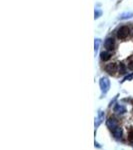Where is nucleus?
Returning a JSON list of instances; mask_svg holds the SVG:
<instances>
[{
	"instance_id": "f257e3e1",
	"label": "nucleus",
	"mask_w": 133,
	"mask_h": 150,
	"mask_svg": "<svg viewBox=\"0 0 133 150\" xmlns=\"http://www.w3.org/2000/svg\"><path fill=\"white\" fill-rule=\"evenodd\" d=\"M99 86H100L102 94H106L110 88V81L107 77H101L99 80Z\"/></svg>"
},
{
	"instance_id": "f03ea898",
	"label": "nucleus",
	"mask_w": 133,
	"mask_h": 150,
	"mask_svg": "<svg viewBox=\"0 0 133 150\" xmlns=\"http://www.w3.org/2000/svg\"><path fill=\"white\" fill-rule=\"evenodd\" d=\"M130 33V29L127 27V26H122L118 29L117 31V37L119 39H125Z\"/></svg>"
},
{
	"instance_id": "7ed1b4c3",
	"label": "nucleus",
	"mask_w": 133,
	"mask_h": 150,
	"mask_svg": "<svg viewBox=\"0 0 133 150\" xmlns=\"http://www.w3.org/2000/svg\"><path fill=\"white\" fill-rule=\"evenodd\" d=\"M115 46V41L112 37H108L106 38V40L104 41V47L106 48V50L108 51H112L114 49Z\"/></svg>"
},
{
	"instance_id": "20e7f679",
	"label": "nucleus",
	"mask_w": 133,
	"mask_h": 150,
	"mask_svg": "<svg viewBox=\"0 0 133 150\" xmlns=\"http://www.w3.org/2000/svg\"><path fill=\"white\" fill-rule=\"evenodd\" d=\"M105 71L109 74H115V72L118 71V65L116 63H109L105 66Z\"/></svg>"
},
{
	"instance_id": "39448f33",
	"label": "nucleus",
	"mask_w": 133,
	"mask_h": 150,
	"mask_svg": "<svg viewBox=\"0 0 133 150\" xmlns=\"http://www.w3.org/2000/svg\"><path fill=\"white\" fill-rule=\"evenodd\" d=\"M106 125H107V127L109 128L110 130H113L114 128L119 126V124H118V121L115 119V118H113V117L108 118V120L106 121Z\"/></svg>"
},
{
	"instance_id": "423d86ee",
	"label": "nucleus",
	"mask_w": 133,
	"mask_h": 150,
	"mask_svg": "<svg viewBox=\"0 0 133 150\" xmlns=\"http://www.w3.org/2000/svg\"><path fill=\"white\" fill-rule=\"evenodd\" d=\"M111 132H112L113 136H114V138L118 139V140H121L122 139V136H123V131H122V128L121 127H116L114 128L113 130H111Z\"/></svg>"
},
{
	"instance_id": "0eeeda50",
	"label": "nucleus",
	"mask_w": 133,
	"mask_h": 150,
	"mask_svg": "<svg viewBox=\"0 0 133 150\" xmlns=\"http://www.w3.org/2000/svg\"><path fill=\"white\" fill-rule=\"evenodd\" d=\"M104 116H105V114H104L103 111H101V110L98 111L97 117H96V119H95V128L99 127V125L103 122V120H104Z\"/></svg>"
},
{
	"instance_id": "6e6552de",
	"label": "nucleus",
	"mask_w": 133,
	"mask_h": 150,
	"mask_svg": "<svg viewBox=\"0 0 133 150\" xmlns=\"http://www.w3.org/2000/svg\"><path fill=\"white\" fill-rule=\"evenodd\" d=\"M114 112L117 113V114H123V113L126 112V107H125V106H123L122 104L117 103L114 106Z\"/></svg>"
},
{
	"instance_id": "1a4fd4ad",
	"label": "nucleus",
	"mask_w": 133,
	"mask_h": 150,
	"mask_svg": "<svg viewBox=\"0 0 133 150\" xmlns=\"http://www.w3.org/2000/svg\"><path fill=\"white\" fill-rule=\"evenodd\" d=\"M111 56H112V53H111V51H108V50H105V51L100 53V58H101V60H103V61L109 60Z\"/></svg>"
},
{
	"instance_id": "9d476101",
	"label": "nucleus",
	"mask_w": 133,
	"mask_h": 150,
	"mask_svg": "<svg viewBox=\"0 0 133 150\" xmlns=\"http://www.w3.org/2000/svg\"><path fill=\"white\" fill-rule=\"evenodd\" d=\"M131 17H133V12H124V13H122L119 15V19H121V20L131 18Z\"/></svg>"
},
{
	"instance_id": "9b49d317",
	"label": "nucleus",
	"mask_w": 133,
	"mask_h": 150,
	"mask_svg": "<svg viewBox=\"0 0 133 150\" xmlns=\"http://www.w3.org/2000/svg\"><path fill=\"white\" fill-rule=\"evenodd\" d=\"M99 45H100V39H95V42H94V51L95 53H97Z\"/></svg>"
},
{
	"instance_id": "f8f14e48",
	"label": "nucleus",
	"mask_w": 133,
	"mask_h": 150,
	"mask_svg": "<svg viewBox=\"0 0 133 150\" xmlns=\"http://www.w3.org/2000/svg\"><path fill=\"white\" fill-rule=\"evenodd\" d=\"M94 18L95 19H98L99 17H100L101 15H102V11L99 10V9H95V12H94Z\"/></svg>"
},
{
	"instance_id": "ddd939ff",
	"label": "nucleus",
	"mask_w": 133,
	"mask_h": 150,
	"mask_svg": "<svg viewBox=\"0 0 133 150\" xmlns=\"http://www.w3.org/2000/svg\"><path fill=\"white\" fill-rule=\"evenodd\" d=\"M118 70H119L120 73H124V72H125L124 64H123V63H120V64H119V66H118Z\"/></svg>"
},
{
	"instance_id": "4468645a",
	"label": "nucleus",
	"mask_w": 133,
	"mask_h": 150,
	"mask_svg": "<svg viewBox=\"0 0 133 150\" xmlns=\"http://www.w3.org/2000/svg\"><path fill=\"white\" fill-rule=\"evenodd\" d=\"M132 78H133V73H132V74H130V75H128V76L125 77V78L122 80V82H123V81H126V80H131Z\"/></svg>"
},
{
	"instance_id": "2eb2a0df",
	"label": "nucleus",
	"mask_w": 133,
	"mask_h": 150,
	"mask_svg": "<svg viewBox=\"0 0 133 150\" xmlns=\"http://www.w3.org/2000/svg\"><path fill=\"white\" fill-rule=\"evenodd\" d=\"M128 138H129V140L131 142H133V131H131L129 133V137H128Z\"/></svg>"
},
{
	"instance_id": "dca6fc26",
	"label": "nucleus",
	"mask_w": 133,
	"mask_h": 150,
	"mask_svg": "<svg viewBox=\"0 0 133 150\" xmlns=\"http://www.w3.org/2000/svg\"><path fill=\"white\" fill-rule=\"evenodd\" d=\"M128 68H129L130 70H133V61H131L129 64H128Z\"/></svg>"
}]
</instances>
